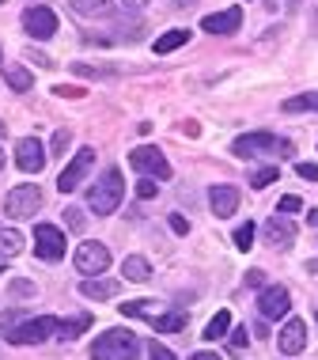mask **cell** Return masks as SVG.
Returning a JSON list of instances; mask_svg holds the SVG:
<instances>
[{
	"mask_svg": "<svg viewBox=\"0 0 318 360\" xmlns=\"http://www.w3.org/2000/svg\"><path fill=\"white\" fill-rule=\"evenodd\" d=\"M129 163L137 167L140 174H148V179H171V163L167 155L159 148H152V144H144V148H133L129 152Z\"/></svg>",
	"mask_w": 318,
	"mask_h": 360,
	"instance_id": "obj_8",
	"label": "cell"
},
{
	"mask_svg": "<svg viewBox=\"0 0 318 360\" xmlns=\"http://www.w3.org/2000/svg\"><path fill=\"white\" fill-rule=\"evenodd\" d=\"M246 342H250V338H246V330L239 326L235 334H231V345H235V349H246Z\"/></svg>",
	"mask_w": 318,
	"mask_h": 360,
	"instance_id": "obj_40",
	"label": "cell"
},
{
	"mask_svg": "<svg viewBox=\"0 0 318 360\" xmlns=\"http://www.w3.org/2000/svg\"><path fill=\"white\" fill-rule=\"evenodd\" d=\"M208 209L216 212L220 220L235 217V209H239V190H235V186H212V190H208Z\"/></svg>",
	"mask_w": 318,
	"mask_h": 360,
	"instance_id": "obj_16",
	"label": "cell"
},
{
	"mask_svg": "<svg viewBox=\"0 0 318 360\" xmlns=\"http://www.w3.org/2000/svg\"><path fill=\"white\" fill-rule=\"evenodd\" d=\"M205 27L208 34H231V31H239L243 27V8H224V12H212L205 15Z\"/></svg>",
	"mask_w": 318,
	"mask_h": 360,
	"instance_id": "obj_15",
	"label": "cell"
},
{
	"mask_svg": "<svg viewBox=\"0 0 318 360\" xmlns=\"http://www.w3.org/2000/svg\"><path fill=\"white\" fill-rule=\"evenodd\" d=\"M227 330H231V311H216L201 334H205V342H220V338H227Z\"/></svg>",
	"mask_w": 318,
	"mask_h": 360,
	"instance_id": "obj_22",
	"label": "cell"
},
{
	"mask_svg": "<svg viewBox=\"0 0 318 360\" xmlns=\"http://www.w3.org/2000/svg\"><path fill=\"white\" fill-rule=\"evenodd\" d=\"M34 285H31V281H12V296H34Z\"/></svg>",
	"mask_w": 318,
	"mask_h": 360,
	"instance_id": "obj_36",
	"label": "cell"
},
{
	"mask_svg": "<svg viewBox=\"0 0 318 360\" xmlns=\"http://www.w3.org/2000/svg\"><path fill=\"white\" fill-rule=\"evenodd\" d=\"M76 269H80L84 277H102L106 269H110V250L95 239L80 243V247H76Z\"/></svg>",
	"mask_w": 318,
	"mask_h": 360,
	"instance_id": "obj_6",
	"label": "cell"
},
{
	"mask_svg": "<svg viewBox=\"0 0 318 360\" xmlns=\"http://www.w3.org/2000/svg\"><path fill=\"white\" fill-rule=\"evenodd\" d=\"M190 360H224V356H216V353H205V349H201V353H194Z\"/></svg>",
	"mask_w": 318,
	"mask_h": 360,
	"instance_id": "obj_41",
	"label": "cell"
},
{
	"mask_svg": "<svg viewBox=\"0 0 318 360\" xmlns=\"http://www.w3.org/2000/svg\"><path fill=\"white\" fill-rule=\"evenodd\" d=\"M42 212V190L34 186V182H23V186H15V190H8V198H4V217H12V220H31Z\"/></svg>",
	"mask_w": 318,
	"mask_h": 360,
	"instance_id": "obj_5",
	"label": "cell"
},
{
	"mask_svg": "<svg viewBox=\"0 0 318 360\" xmlns=\"http://www.w3.org/2000/svg\"><path fill=\"white\" fill-rule=\"evenodd\" d=\"M4 80L12 91H31L34 87V76H31V69H23V65H4Z\"/></svg>",
	"mask_w": 318,
	"mask_h": 360,
	"instance_id": "obj_21",
	"label": "cell"
},
{
	"mask_svg": "<svg viewBox=\"0 0 318 360\" xmlns=\"http://www.w3.org/2000/svg\"><path fill=\"white\" fill-rule=\"evenodd\" d=\"M57 330H61V319L53 315H38V319H23V323H15L12 330H4V338L12 345H42L57 338Z\"/></svg>",
	"mask_w": 318,
	"mask_h": 360,
	"instance_id": "obj_4",
	"label": "cell"
},
{
	"mask_svg": "<svg viewBox=\"0 0 318 360\" xmlns=\"http://www.w3.org/2000/svg\"><path fill=\"white\" fill-rule=\"evenodd\" d=\"M288 307H292V296H288L284 285H265L262 296H258V311H262V319H284Z\"/></svg>",
	"mask_w": 318,
	"mask_h": 360,
	"instance_id": "obj_11",
	"label": "cell"
},
{
	"mask_svg": "<svg viewBox=\"0 0 318 360\" xmlns=\"http://www.w3.org/2000/svg\"><path fill=\"white\" fill-rule=\"evenodd\" d=\"M121 277L125 281H133V285H140V281H148L152 277V266H148V258H140V255H129L121 262Z\"/></svg>",
	"mask_w": 318,
	"mask_h": 360,
	"instance_id": "obj_20",
	"label": "cell"
},
{
	"mask_svg": "<svg viewBox=\"0 0 318 360\" xmlns=\"http://www.w3.org/2000/svg\"><path fill=\"white\" fill-rule=\"evenodd\" d=\"M175 4H178V8H194L197 0H175Z\"/></svg>",
	"mask_w": 318,
	"mask_h": 360,
	"instance_id": "obj_43",
	"label": "cell"
},
{
	"mask_svg": "<svg viewBox=\"0 0 318 360\" xmlns=\"http://www.w3.org/2000/svg\"><path fill=\"white\" fill-rule=\"evenodd\" d=\"M277 179H281V174H277V167H258L254 174H250V186H254V190H265V186H273Z\"/></svg>",
	"mask_w": 318,
	"mask_h": 360,
	"instance_id": "obj_28",
	"label": "cell"
},
{
	"mask_svg": "<svg viewBox=\"0 0 318 360\" xmlns=\"http://www.w3.org/2000/svg\"><path fill=\"white\" fill-rule=\"evenodd\" d=\"M148 0H121V8H144Z\"/></svg>",
	"mask_w": 318,
	"mask_h": 360,
	"instance_id": "obj_42",
	"label": "cell"
},
{
	"mask_svg": "<svg viewBox=\"0 0 318 360\" xmlns=\"http://www.w3.org/2000/svg\"><path fill=\"white\" fill-rule=\"evenodd\" d=\"M148 323H152V330H163V334H182L190 323V315L182 307H175V311H167V315H148Z\"/></svg>",
	"mask_w": 318,
	"mask_h": 360,
	"instance_id": "obj_18",
	"label": "cell"
},
{
	"mask_svg": "<svg viewBox=\"0 0 318 360\" xmlns=\"http://www.w3.org/2000/svg\"><path fill=\"white\" fill-rule=\"evenodd\" d=\"M277 345H281L284 356L303 353V349H307V323H303V319H288L284 330L277 334Z\"/></svg>",
	"mask_w": 318,
	"mask_h": 360,
	"instance_id": "obj_13",
	"label": "cell"
},
{
	"mask_svg": "<svg viewBox=\"0 0 318 360\" xmlns=\"http://www.w3.org/2000/svg\"><path fill=\"white\" fill-rule=\"evenodd\" d=\"M171 228H175L178 236H186V231H190V220H186V217H178V212H175V217H171Z\"/></svg>",
	"mask_w": 318,
	"mask_h": 360,
	"instance_id": "obj_38",
	"label": "cell"
},
{
	"mask_svg": "<svg viewBox=\"0 0 318 360\" xmlns=\"http://www.w3.org/2000/svg\"><path fill=\"white\" fill-rule=\"evenodd\" d=\"M140 342L129 330H106L91 342V360H137Z\"/></svg>",
	"mask_w": 318,
	"mask_h": 360,
	"instance_id": "obj_3",
	"label": "cell"
},
{
	"mask_svg": "<svg viewBox=\"0 0 318 360\" xmlns=\"http://www.w3.org/2000/svg\"><path fill=\"white\" fill-rule=\"evenodd\" d=\"M23 236H19L15 228H0V258H15V255H23Z\"/></svg>",
	"mask_w": 318,
	"mask_h": 360,
	"instance_id": "obj_24",
	"label": "cell"
},
{
	"mask_svg": "<svg viewBox=\"0 0 318 360\" xmlns=\"http://www.w3.org/2000/svg\"><path fill=\"white\" fill-rule=\"evenodd\" d=\"M148 360H178V356L171 353L167 345H159V342H148Z\"/></svg>",
	"mask_w": 318,
	"mask_h": 360,
	"instance_id": "obj_32",
	"label": "cell"
},
{
	"mask_svg": "<svg viewBox=\"0 0 318 360\" xmlns=\"http://www.w3.org/2000/svg\"><path fill=\"white\" fill-rule=\"evenodd\" d=\"M292 4H300V0H292Z\"/></svg>",
	"mask_w": 318,
	"mask_h": 360,
	"instance_id": "obj_48",
	"label": "cell"
},
{
	"mask_svg": "<svg viewBox=\"0 0 318 360\" xmlns=\"http://www.w3.org/2000/svg\"><path fill=\"white\" fill-rule=\"evenodd\" d=\"M254 224H250V220H243V224H239V228H235V236H231V239H235V247L239 250H250V247H254Z\"/></svg>",
	"mask_w": 318,
	"mask_h": 360,
	"instance_id": "obj_27",
	"label": "cell"
},
{
	"mask_svg": "<svg viewBox=\"0 0 318 360\" xmlns=\"http://www.w3.org/2000/svg\"><path fill=\"white\" fill-rule=\"evenodd\" d=\"M69 144H72V133H69V129H57V133H53V155H61Z\"/></svg>",
	"mask_w": 318,
	"mask_h": 360,
	"instance_id": "obj_33",
	"label": "cell"
},
{
	"mask_svg": "<svg viewBox=\"0 0 318 360\" xmlns=\"http://www.w3.org/2000/svg\"><path fill=\"white\" fill-rule=\"evenodd\" d=\"M72 12L84 15V19H106L114 15V0H69Z\"/></svg>",
	"mask_w": 318,
	"mask_h": 360,
	"instance_id": "obj_19",
	"label": "cell"
},
{
	"mask_svg": "<svg viewBox=\"0 0 318 360\" xmlns=\"http://www.w3.org/2000/svg\"><path fill=\"white\" fill-rule=\"evenodd\" d=\"M0 137H4V122H0Z\"/></svg>",
	"mask_w": 318,
	"mask_h": 360,
	"instance_id": "obj_47",
	"label": "cell"
},
{
	"mask_svg": "<svg viewBox=\"0 0 318 360\" xmlns=\"http://www.w3.org/2000/svg\"><path fill=\"white\" fill-rule=\"evenodd\" d=\"M246 285H250V288H265V274H262V269H250V274H246Z\"/></svg>",
	"mask_w": 318,
	"mask_h": 360,
	"instance_id": "obj_37",
	"label": "cell"
},
{
	"mask_svg": "<svg viewBox=\"0 0 318 360\" xmlns=\"http://www.w3.org/2000/svg\"><path fill=\"white\" fill-rule=\"evenodd\" d=\"M121 198H125V182H121L118 167L102 171L88 186V209L95 212V217H110L114 209H121Z\"/></svg>",
	"mask_w": 318,
	"mask_h": 360,
	"instance_id": "obj_2",
	"label": "cell"
},
{
	"mask_svg": "<svg viewBox=\"0 0 318 360\" xmlns=\"http://www.w3.org/2000/svg\"><path fill=\"white\" fill-rule=\"evenodd\" d=\"M15 163H19V171L23 174H38L46 167V148H42V141H34V137H23L15 144Z\"/></svg>",
	"mask_w": 318,
	"mask_h": 360,
	"instance_id": "obj_12",
	"label": "cell"
},
{
	"mask_svg": "<svg viewBox=\"0 0 318 360\" xmlns=\"http://www.w3.org/2000/svg\"><path fill=\"white\" fill-rule=\"evenodd\" d=\"M281 217H296V212H303V201L300 198H292V193H288V198H281Z\"/></svg>",
	"mask_w": 318,
	"mask_h": 360,
	"instance_id": "obj_29",
	"label": "cell"
},
{
	"mask_svg": "<svg viewBox=\"0 0 318 360\" xmlns=\"http://www.w3.org/2000/svg\"><path fill=\"white\" fill-rule=\"evenodd\" d=\"M137 193H140V201H148V198H156V193H159V186H156V182H152V179H140Z\"/></svg>",
	"mask_w": 318,
	"mask_h": 360,
	"instance_id": "obj_35",
	"label": "cell"
},
{
	"mask_svg": "<svg viewBox=\"0 0 318 360\" xmlns=\"http://www.w3.org/2000/svg\"><path fill=\"white\" fill-rule=\"evenodd\" d=\"M118 281H102V277H84V285H80V296L84 300H114L118 296Z\"/></svg>",
	"mask_w": 318,
	"mask_h": 360,
	"instance_id": "obj_17",
	"label": "cell"
},
{
	"mask_svg": "<svg viewBox=\"0 0 318 360\" xmlns=\"http://www.w3.org/2000/svg\"><path fill=\"white\" fill-rule=\"evenodd\" d=\"M265 243L273 250H288L296 243V224L288 217H269L265 220Z\"/></svg>",
	"mask_w": 318,
	"mask_h": 360,
	"instance_id": "obj_14",
	"label": "cell"
},
{
	"mask_svg": "<svg viewBox=\"0 0 318 360\" xmlns=\"http://www.w3.org/2000/svg\"><path fill=\"white\" fill-rule=\"evenodd\" d=\"M231 152H235L239 160H258V155H262V160H292L296 148H292V141L258 129V133H243V137H235Z\"/></svg>",
	"mask_w": 318,
	"mask_h": 360,
	"instance_id": "obj_1",
	"label": "cell"
},
{
	"mask_svg": "<svg viewBox=\"0 0 318 360\" xmlns=\"http://www.w3.org/2000/svg\"><path fill=\"white\" fill-rule=\"evenodd\" d=\"M84 330H91V315H72V319H65V323H61L57 338H61V342H76Z\"/></svg>",
	"mask_w": 318,
	"mask_h": 360,
	"instance_id": "obj_23",
	"label": "cell"
},
{
	"mask_svg": "<svg viewBox=\"0 0 318 360\" xmlns=\"http://www.w3.org/2000/svg\"><path fill=\"white\" fill-rule=\"evenodd\" d=\"M121 315H144V319H148L152 311H148V304H144V300H133V304L121 307Z\"/></svg>",
	"mask_w": 318,
	"mask_h": 360,
	"instance_id": "obj_34",
	"label": "cell"
},
{
	"mask_svg": "<svg viewBox=\"0 0 318 360\" xmlns=\"http://www.w3.org/2000/svg\"><path fill=\"white\" fill-rule=\"evenodd\" d=\"M311 224H314V228H318V209H314V212H311Z\"/></svg>",
	"mask_w": 318,
	"mask_h": 360,
	"instance_id": "obj_45",
	"label": "cell"
},
{
	"mask_svg": "<svg viewBox=\"0 0 318 360\" xmlns=\"http://www.w3.org/2000/svg\"><path fill=\"white\" fill-rule=\"evenodd\" d=\"M69 228H72V231L84 228V212H80V209H69Z\"/></svg>",
	"mask_w": 318,
	"mask_h": 360,
	"instance_id": "obj_39",
	"label": "cell"
},
{
	"mask_svg": "<svg viewBox=\"0 0 318 360\" xmlns=\"http://www.w3.org/2000/svg\"><path fill=\"white\" fill-rule=\"evenodd\" d=\"M23 31L31 38H38V42H46V38L57 34V15L50 12V8H42V4L27 8L23 12Z\"/></svg>",
	"mask_w": 318,
	"mask_h": 360,
	"instance_id": "obj_10",
	"label": "cell"
},
{
	"mask_svg": "<svg viewBox=\"0 0 318 360\" xmlns=\"http://www.w3.org/2000/svg\"><path fill=\"white\" fill-rule=\"evenodd\" d=\"M95 167V148H80L72 155V163L61 171V179H57V190L61 193H72V190H80V182L88 179V171Z\"/></svg>",
	"mask_w": 318,
	"mask_h": 360,
	"instance_id": "obj_9",
	"label": "cell"
},
{
	"mask_svg": "<svg viewBox=\"0 0 318 360\" xmlns=\"http://www.w3.org/2000/svg\"><path fill=\"white\" fill-rule=\"evenodd\" d=\"M284 114H307V110H318V91H307V95H292V99H284L281 106Z\"/></svg>",
	"mask_w": 318,
	"mask_h": 360,
	"instance_id": "obj_26",
	"label": "cell"
},
{
	"mask_svg": "<svg viewBox=\"0 0 318 360\" xmlns=\"http://www.w3.org/2000/svg\"><path fill=\"white\" fill-rule=\"evenodd\" d=\"M0 171H4V152H0Z\"/></svg>",
	"mask_w": 318,
	"mask_h": 360,
	"instance_id": "obj_46",
	"label": "cell"
},
{
	"mask_svg": "<svg viewBox=\"0 0 318 360\" xmlns=\"http://www.w3.org/2000/svg\"><path fill=\"white\" fill-rule=\"evenodd\" d=\"M296 174H300L303 182H318V163H307V160H300V163H296Z\"/></svg>",
	"mask_w": 318,
	"mask_h": 360,
	"instance_id": "obj_31",
	"label": "cell"
},
{
	"mask_svg": "<svg viewBox=\"0 0 318 360\" xmlns=\"http://www.w3.org/2000/svg\"><path fill=\"white\" fill-rule=\"evenodd\" d=\"M186 42H190V31H186V27H178V31H167V34H159V38H156V46H152V50H156V53L163 57V53L178 50V46H186Z\"/></svg>",
	"mask_w": 318,
	"mask_h": 360,
	"instance_id": "obj_25",
	"label": "cell"
},
{
	"mask_svg": "<svg viewBox=\"0 0 318 360\" xmlns=\"http://www.w3.org/2000/svg\"><path fill=\"white\" fill-rule=\"evenodd\" d=\"M0 4H4V0H0Z\"/></svg>",
	"mask_w": 318,
	"mask_h": 360,
	"instance_id": "obj_49",
	"label": "cell"
},
{
	"mask_svg": "<svg viewBox=\"0 0 318 360\" xmlns=\"http://www.w3.org/2000/svg\"><path fill=\"white\" fill-rule=\"evenodd\" d=\"M307 269H311V274H318V258H311V262H307Z\"/></svg>",
	"mask_w": 318,
	"mask_h": 360,
	"instance_id": "obj_44",
	"label": "cell"
},
{
	"mask_svg": "<svg viewBox=\"0 0 318 360\" xmlns=\"http://www.w3.org/2000/svg\"><path fill=\"white\" fill-rule=\"evenodd\" d=\"M34 255L42 262H61L65 258V231L57 224H38L34 228Z\"/></svg>",
	"mask_w": 318,
	"mask_h": 360,
	"instance_id": "obj_7",
	"label": "cell"
},
{
	"mask_svg": "<svg viewBox=\"0 0 318 360\" xmlns=\"http://www.w3.org/2000/svg\"><path fill=\"white\" fill-rule=\"evenodd\" d=\"M72 69H76V76H91V80H102V76H110V69H95V65H84V61H76Z\"/></svg>",
	"mask_w": 318,
	"mask_h": 360,
	"instance_id": "obj_30",
	"label": "cell"
}]
</instances>
